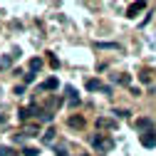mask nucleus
<instances>
[{
	"label": "nucleus",
	"instance_id": "obj_1",
	"mask_svg": "<svg viewBox=\"0 0 156 156\" xmlns=\"http://www.w3.org/2000/svg\"><path fill=\"white\" fill-rule=\"evenodd\" d=\"M89 144H92L97 151H102V154H107V151L114 149V139H109V136H104V134H92Z\"/></svg>",
	"mask_w": 156,
	"mask_h": 156
},
{
	"label": "nucleus",
	"instance_id": "obj_2",
	"mask_svg": "<svg viewBox=\"0 0 156 156\" xmlns=\"http://www.w3.org/2000/svg\"><path fill=\"white\" fill-rule=\"evenodd\" d=\"M141 10H146V0H134V3L126 8V17H129V20H134Z\"/></svg>",
	"mask_w": 156,
	"mask_h": 156
},
{
	"label": "nucleus",
	"instance_id": "obj_3",
	"mask_svg": "<svg viewBox=\"0 0 156 156\" xmlns=\"http://www.w3.org/2000/svg\"><path fill=\"white\" fill-rule=\"evenodd\" d=\"M87 89H89V92H107V94L112 92V89H109L107 84H102L99 80H87Z\"/></svg>",
	"mask_w": 156,
	"mask_h": 156
},
{
	"label": "nucleus",
	"instance_id": "obj_4",
	"mask_svg": "<svg viewBox=\"0 0 156 156\" xmlns=\"http://www.w3.org/2000/svg\"><path fill=\"white\" fill-rule=\"evenodd\" d=\"M67 126H72V129H82V126H84V119H82L80 114H72L69 119H67Z\"/></svg>",
	"mask_w": 156,
	"mask_h": 156
},
{
	"label": "nucleus",
	"instance_id": "obj_5",
	"mask_svg": "<svg viewBox=\"0 0 156 156\" xmlns=\"http://www.w3.org/2000/svg\"><path fill=\"white\" fill-rule=\"evenodd\" d=\"M139 141H141V144H144L146 149H151V146L156 144V136H154L151 131H146V134H141V136H139Z\"/></svg>",
	"mask_w": 156,
	"mask_h": 156
},
{
	"label": "nucleus",
	"instance_id": "obj_6",
	"mask_svg": "<svg viewBox=\"0 0 156 156\" xmlns=\"http://www.w3.org/2000/svg\"><path fill=\"white\" fill-rule=\"evenodd\" d=\"M97 126H99V129H116V122L114 119H104V116H102V119H97Z\"/></svg>",
	"mask_w": 156,
	"mask_h": 156
},
{
	"label": "nucleus",
	"instance_id": "obj_7",
	"mask_svg": "<svg viewBox=\"0 0 156 156\" xmlns=\"http://www.w3.org/2000/svg\"><path fill=\"white\" fill-rule=\"evenodd\" d=\"M32 112H37V107H30V109H27V107H23L17 114H20V119H23V122H27L30 116H32Z\"/></svg>",
	"mask_w": 156,
	"mask_h": 156
},
{
	"label": "nucleus",
	"instance_id": "obj_8",
	"mask_svg": "<svg viewBox=\"0 0 156 156\" xmlns=\"http://www.w3.org/2000/svg\"><path fill=\"white\" fill-rule=\"evenodd\" d=\"M136 126H139V129H141V131L146 134V131H151L154 122H151V119H139V122H136Z\"/></svg>",
	"mask_w": 156,
	"mask_h": 156
},
{
	"label": "nucleus",
	"instance_id": "obj_9",
	"mask_svg": "<svg viewBox=\"0 0 156 156\" xmlns=\"http://www.w3.org/2000/svg\"><path fill=\"white\" fill-rule=\"evenodd\" d=\"M42 69V60H40V57H32V60H30V72L35 74V72H40Z\"/></svg>",
	"mask_w": 156,
	"mask_h": 156
},
{
	"label": "nucleus",
	"instance_id": "obj_10",
	"mask_svg": "<svg viewBox=\"0 0 156 156\" xmlns=\"http://www.w3.org/2000/svg\"><path fill=\"white\" fill-rule=\"evenodd\" d=\"M57 87H60V82H57V77H50V80H45V84H42V89H57Z\"/></svg>",
	"mask_w": 156,
	"mask_h": 156
},
{
	"label": "nucleus",
	"instance_id": "obj_11",
	"mask_svg": "<svg viewBox=\"0 0 156 156\" xmlns=\"http://www.w3.org/2000/svg\"><path fill=\"white\" fill-rule=\"evenodd\" d=\"M55 134H57V131H55V129H47V131H45V134H42V141H45V144H50V141H52V139H55Z\"/></svg>",
	"mask_w": 156,
	"mask_h": 156
},
{
	"label": "nucleus",
	"instance_id": "obj_12",
	"mask_svg": "<svg viewBox=\"0 0 156 156\" xmlns=\"http://www.w3.org/2000/svg\"><path fill=\"white\" fill-rule=\"evenodd\" d=\"M97 47H99V50H116L119 45H116V42H97Z\"/></svg>",
	"mask_w": 156,
	"mask_h": 156
},
{
	"label": "nucleus",
	"instance_id": "obj_13",
	"mask_svg": "<svg viewBox=\"0 0 156 156\" xmlns=\"http://www.w3.org/2000/svg\"><path fill=\"white\" fill-rule=\"evenodd\" d=\"M23 154H25V156H37L40 151H37L35 146H25V149H23Z\"/></svg>",
	"mask_w": 156,
	"mask_h": 156
},
{
	"label": "nucleus",
	"instance_id": "obj_14",
	"mask_svg": "<svg viewBox=\"0 0 156 156\" xmlns=\"http://www.w3.org/2000/svg\"><path fill=\"white\" fill-rule=\"evenodd\" d=\"M47 60H50V67H52V69H57V67H60V60H57L55 55H47Z\"/></svg>",
	"mask_w": 156,
	"mask_h": 156
},
{
	"label": "nucleus",
	"instance_id": "obj_15",
	"mask_svg": "<svg viewBox=\"0 0 156 156\" xmlns=\"http://www.w3.org/2000/svg\"><path fill=\"white\" fill-rule=\"evenodd\" d=\"M10 65H12L10 57H3V60H0V67H10Z\"/></svg>",
	"mask_w": 156,
	"mask_h": 156
},
{
	"label": "nucleus",
	"instance_id": "obj_16",
	"mask_svg": "<svg viewBox=\"0 0 156 156\" xmlns=\"http://www.w3.org/2000/svg\"><path fill=\"white\" fill-rule=\"evenodd\" d=\"M32 82H35V74L27 72V74H25V84H32Z\"/></svg>",
	"mask_w": 156,
	"mask_h": 156
},
{
	"label": "nucleus",
	"instance_id": "obj_17",
	"mask_svg": "<svg viewBox=\"0 0 156 156\" xmlns=\"http://www.w3.org/2000/svg\"><path fill=\"white\" fill-rule=\"evenodd\" d=\"M55 154H57V156H67V149H65V146H57Z\"/></svg>",
	"mask_w": 156,
	"mask_h": 156
},
{
	"label": "nucleus",
	"instance_id": "obj_18",
	"mask_svg": "<svg viewBox=\"0 0 156 156\" xmlns=\"http://www.w3.org/2000/svg\"><path fill=\"white\" fill-rule=\"evenodd\" d=\"M27 136H37V126L30 124V126H27Z\"/></svg>",
	"mask_w": 156,
	"mask_h": 156
},
{
	"label": "nucleus",
	"instance_id": "obj_19",
	"mask_svg": "<svg viewBox=\"0 0 156 156\" xmlns=\"http://www.w3.org/2000/svg\"><path fill=\"white\" fill-rule=\"evenodd\" d=\"M0 124H5V116H3V114H0Z\"/></svg>",
	"mask_w": 156,
	"mask_h": 156
}]
</instances>
